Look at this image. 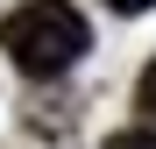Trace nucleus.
<instances>
[{"label":"nucleus","mask_w":156,"mask_h":149,"mask_svg":"<svg viewBox=\"0 0 156 149\" xmlns=\"http://www.w3.org/2000/svg\"><path fill=\"white\" fill-rule=\"evenodd\" d=\"M0 50L29 71V78H57L92 50V29L71 0H21V7L0 21Z\"/></svg>","instance_id":"f257e3e1"},{"label":"nucleus","mask_w":156,"mask_h":149,"mask_svg":"<svg viewBox=\"0 0 156 149\" xmlns=\"http://www.w3.org/2000/svg\"><path fill=\"white\" fill-rule=\"evenodd\" d=\"M107 149H156V121H142V128H114Z\"/></svg>","instance_id":"f03ea898"},{"label":"nucleus","mask_w":156,"mask_h":149,"mask_svg":"<svg viewBox=\"0 0 156 149\" xmlns=\"http://www.w3.org/2000/svg\"><path fill=\"white\" fill-rule=\"evenodd\" d=\"M135 107H142V121H156V64L142 71V85H135Z\"/></svg>","instance_id":"7ed1b4c3"},{"label":"nucleus","mask_w":156,"mask_h":149,"mask_svg":"<svg viewBox=\"0 0 156 149\" xmlns=\"http://www.w3.org/2000/svg\"><path fill=\"white\" fill-rule=\"evenodd\" d=\"M107 7H121V14H142V7H156V0H107Z\"/></svg>","instance_id":"20e7f679"}]
</instances>
